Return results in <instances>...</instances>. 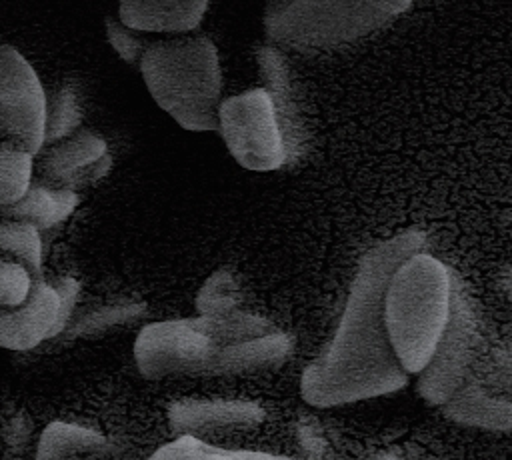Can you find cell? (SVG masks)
Wrapping results in <instances>:
<instances>
[{"label": "cell", "instance_id": "cell-1", "mask_svg": "<svg viewBox=\"0 0 512 460\" xmlns=\"http://www.w3.org/2000/svg\"><path fill=\"white\" fill-rule=\"evenodd\" d=\"M424 250V232L404 230L362 256L330 346L302 374L300 392L306 402L338 406L390 394L406 384L408 374L386 330L384 294L394 270Z\"/></svg>", "mask_w": 512, "mask_h": 460}, {"label": "cell", "instance_id": "cell-2", "mask_svg": "<svg viewBox=\"0 0 512 460\" xmlns=\"http://www.w3.org/2000/svg\"><path fill=\"white\" fill-rule=\"evenodd\" d=\"M452 282L450 270L426 250L406 258L390 276L384 320L406 374H420L430 362L450 320Z\"/></svg>", "mask_w": 512, "mask_h": 460}, {"label": "cell", "instance_id": "cell-3", "mask_svg": "<svg viewBox=\"0 0 512 460\" xmlns=\"http://www.w3.org/2000/svg\"><path fill=\"white\" fill-rule=\"evenodd\" d=\"M140 74L154 102L182 128L218 130L222 74L210 38L178 36L148 44L140 56Z\"/></svg>", "mask_w": 512, "mask_h": 460}, {"label": "cell", "instance_id": "cell-4", "mask_svg": "<svg viewBox=\"0 0 512 460\" xmlns=\"http://www.w3.org/2000/svg\"><path fill=\"white\" fill-rule=\"evenodd\" d=\"M412 2H270L266 34L288 48L320 50L354 42L402 12Z\"/></svg>", "mask_w": 512, "mask_h": 460}, {"label": "cell", "instance_id": "cell-5", "mask_svg": "<svg viewBox=\"0 0 512 460\" xmlns=\"http://www.w3.org/2000/svg\"><path fill=\"white\" fill-rule=\"evenodd\" d=\"M222 346L204 316L146 324L134 342L138 370L146 378L212 374Z\"/></svg>", "mask_w": 512, "mask_h": 460}, {"label": "cell", "instance_id": "cell-6", "mask_svg": "<svg viewBox=\"0 0 512 460\" xmlns=\"http://www.w3.org/2000/svg\"><path fill=\"white\" fill-rule=\"evenodd\" d=\"M218 132L232 158L248 170L268 172L288 162L276 110L264 86L220 102Z\"/></svg>", "mask_w": 512, "mask_h": 460}, {"label": "cell", "instance_id": "cell-7", "mask_svg": "<svg viewBox=\"0 0 512 460\" xmlns=\"http://www.w3.org/2000/svg\"><path fill=\"white\" fill-rule=\"evenodd\" d=\"M46 92L32 64L0 44V146L36 156L44 146Z\"/></svg>", "mask_w": 512, "mask_h": 460}, {"label": "cell", "instance_id": "cell-8", "mask_svg": "<svg viewBox=\"0 0 512 460\" xmlns=\"http://www.w3.org/2000/svg\"><path fill=\"white\" fill-rule=\"evenodd\" d=\"M476 340L474 314L468 298L452 282V306L446 330L430 358L420 372L418 392L430 404H446L466 382L472 364V350Z\"/></svg>", "mask_w": 512, "mask_h": 460}, {"label": "cell", "instance_id": "cell-9", "mask_svg": "<svg viewBox=\"0 0 512 460\" xmlns=\"http://www.w3.org/2000/svg\"><path fill=\"white\" fill-rule=\"evenodd\" d=\"M68 326L60 294L52 280L34 278L30 296L16 308H0V348L30 350Z\"/></svg>", "mask_w": 512, "mask_h": 460}, {"label": "cell", "instance_id": "cell-10", "mask_svg": "<svg viewBox=\"0 0 512 460\" xmlns=\"http://www.w3.org/2000/svg\"><path fill=\"white\" fill-rule=\"evenodd\" d=\"M258 66L266 82L264 90L270 94L276 110L288 162H294L306 150V140H308L298 86L294 84L290 66L286 64L280 50L272 46H262L258 50Z\"/></svg>", "mask_w": 512, "mask_h": 460}, {"label": "cell", "instance_id": "cell-11", "mask_svg": "<svg viewBox=\"0 0 512 460\" xmlns=\"http://www.w3.org/2000/svg\"><path fill=\"white\" fill-rule=\"evenodd\" d=\"M264 410L246 400H178L168 410V422L178 434H202L220 428L254 426Z\"/></svg>", "mask_w": 512, "mask_h": 460}, {"label": "cell", "instance_id": "cell-12", "mask_svg": "<svg viewBox=\"0 0 512 460\" xmlns=\"http://www.w3.org/2000/svg\"><path fill=\"white\" fill-rule=\"evenodd\" d=\"M40 168L42 174L54 182H80L82 176L98 178L96 168L100 164H108L110 156L106 150V142L90 132L78 130L76 134L52 144L48 150H40Z\"/></svg>", "mask_w": 512, "mask_h": 460}, {"label": "cell", "instance_id": "cell-13", "mask_svg": "<svg viewBox=\"0 0 512 460\" xmlns=\"http://www.w3.org/2000/svg\"><path fill=\"white\" fill-rule=\"evenodd\" d=\"M206 10V0H124L118 18L134 32L184 34L202 22Z\"/></svg>", "mask_w": 512, "mask_h": 460}, {"label": "cell", "instance_id": "cell-14", "mask_svg": "<svg viewBox=\"0 0 512 460\" xmlns=\"http://www.w3.org/2000/svg\"><path fill=\"white\" fill-rule=\"evenodd\" d=\"M290 348V338L280 330H274L266 336H258L252 340L226 344L218 350L212 374L226 376L270 368L284 362L286 356L290 354Z\"/></svg>", "mask_w": 512, "mask_h": 460}, {"label": "cell", "instance_id": "cell-15", "mask_svg": "<svg viewBox=\"0 0 512 460\" xmlns=\"http://www.w3.org/2000/svg\"><path fill=\"white\" fill-rule=\"evenodd\" d=\"M442 406L444 414L458 424L478 426L486 430L512 428V402L500 396H492L476 384H464Z\"/></svg>", "mask_w": 512, "mask_h": 460}, {"label": "cell", "instance_id": "cell-16", "mask_svg": "<svg viewBox=\"0 0 512 460\" xmlns=\"http://www.w3.org/2000/svg\"><path fill=\"white\" fill-rule=\"evenodd\" d=\"M78 196L70 188H52L44 184H32L28 192L10 208H4L12 220L26 222L38 232L50 230L62 224L76 208Z\"/></svg>", "mask_w": 512, "mask_h": 460}, {"label": "cell", "instance_id": "cell-17", "mask_svg": "<svg viewBox=\"0 0 512 460\" xmlns=\"http://www.w3.org/2000/svg\"><path fill=\"white\" fill-rule=\"evenodd\" d=\"M108 452V440L86 426L72 422H52L44 428L36 460H86Z\"/></svg>", "mask_w": 512, "mask_h": 460}, {"label": "cell", "instance_id": "cell-18", "mask_svg": "<svg viewBox=\"0 0 512 460\" xmlns=\"http://www.w3.org/2000/svg\"><path fill=\"white\" fill-rule=\"evenodd\" d=\"M242 304L244 290L240 278L228 268L212 272L196 294V308L200 316H224L242 310Z\"/></svg>", "mask_w": 512, "mask_h": 460}, {"label": "cell", "instance_id": "cell-19", "mask_svg": "<svg viewBox=\"0 0 512 460\" xmlns=\"http://www.w3.org/2000/svg\"><path fill=\"white\" fill-rule=\"evenodd\" d=\"M0 252L22 264L32 276H42V238L40 232L20 220H0Z\"/></svg>", "mask_w": 512, "mask_h": 460}, {"label": "cell", "instance_id": "cell-20", "mask_svg": "<svg viewBox=\"0 0 512 460\" xmlns=\"http://www.w3.org/2000/svg\"><path fill=\"white\" fill-rule=\"evenodd\" d=\"M146 312V306L140 302H118V304H102L86 308L72 316L68 322L70 336H94L108 328L134 322Z\"/></svg>", "mask_w": 512, "mask_h": 460}, {"label": "cell", "instance_id": "cell-21", "mask_svg": "<svg viewBox=\"0 0 512 460\" xmlns=\"http://www.w3.org/2000/svg\"><path fill=\"white\" fill-rule=\"evenodd\" d=\"M82 122V106L78 96L70 88L46 96V120H44V146L56 144L78 132ZM42 146V148H44Z\"/></svg>", "mask_w": 512, "mask_h": 460}, {"label": "cell", "instance_id": "cell-22", "mask_svg": "<svg viewBox=\"0 0 512 460\" xmlns=\"http://www.w3.org/2000/svg\"><path fill=\"white\" fill-rule=\"evenodd\" d=\"M34 156L0 146V208L14 206L32 186Z\"/></svg>", "mask_w": 512, "mask_h": 460}, {"label": "cell", "instance_id": "cell-23", "mask_svg": "<svg viewBox=\"0 0 512 460\" xmlns=\"http://www.w3.org/2000/svg\"><path fill=\"white\" fill-rule=\"evenodd\" d=\"M234 450H222L206 444L198 436L180 434L176 440L160 446L148 460H232Z\"/></svg>", "mask_w": 512, "mask_h": 460}, {"label": "cell", "instance_id": "cell-24", "mask_svg": "<svg viewBox=\"0 0 512 460\" xmlns=\"http://www.w3.org/2000/svg\"><path fill=\"white\" fill-rule=\"evenodd\" d=\"M34 278L14 260L0 262V308H16L30 296Z\"/></svg>", "mask_w": 512, "mask_h": 460}, {"label": "cell", "instance_id": "cell-25", "mask_svg": "<svg viewBox=\"0 0 512 460\" xmlns=\"http://www.w3.org/2000/svg\"><path fill=\"white\" fill-rule=\"evenodd\" d=\"M106 38L110 46L116 50V54L126 62L140 60L144 48V40L138 36V32L126 28L120 20H106Z\"/></svg>", "mask_w": 512, "mask_h": 460}, {"label": "cell", "instance_id": "cell-26", "mask_svg": "<svg viewBox=\"0 0 512 460\" xmlns=\"http://www.w3.org/2000/svg\"><path fill=\"white\" fill-rule=\"evenodd\" d=\"M232 460H294V458L272 456V454H262V452H238V450H234Z\"/></svg>", "mask_w": 512, "mask_h": 460}, {"label": "cell", "instance_id": "cell-27", "mask_svg": "<svg viewBox=\"0 0 512 460\" xmlns=\"http://www.w3.org/2000/svg\"><path fill=\"white\" fill-rule=\"evenodd\" d=\"M370 460H398V458H392V456H380V458H370Z\"/></svg>", "mask_w": 512, "mask_h": 460}]
</instances>
